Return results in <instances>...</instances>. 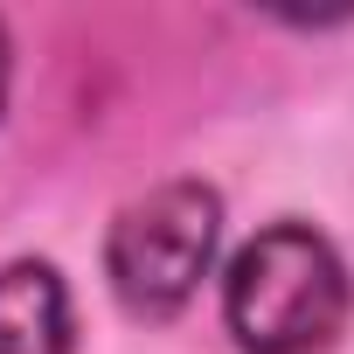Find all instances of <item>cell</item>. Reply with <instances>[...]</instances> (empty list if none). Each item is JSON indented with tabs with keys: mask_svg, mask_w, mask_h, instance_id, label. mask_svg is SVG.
<instances>
[{
	"mask_svg": "<svg viewBox=\"0 0 354 354\" xmlns=\"http://www.w3.org/2000/svg\"><path fill=\"white\" fill-rule=\"evenodd\" d=\"M0 354H70V292L49 264L0 271Z\"/></svg>",
	"mask_w": 354,
	"mask_h": 354,
	"instance_id": "3",
	"label": "cell"
},
{
	"mask_svg": "<svg viewBox=\"0 0 354 354\" xmlns=\"http://www.w3.org/2000/svg\"><path fill=\"white\" fill-rule=\"evenodd\" d=\"M223 313L250 354H319L347 319V271L326 236L278 223L236 250Z\"/></svg>",
	"mask_w": 354,
	"mask_h": 354,
	"instance_id": "1",
	"label": "cell"
},
{
	"mask_svg": "<svg viewBox=\"0 0 354 354\" xmlns=\"http://www.w3.org/2000/svg\"><path fill=\"white\" fill-rule=\"evenodd\" d=\"M0 104H8V35H0Z\"/></svg>",
	"mask_w": 354,
	"mask_h": 354,
	"instance_id": "4",
	"label": "cell"
},
{
	"mask_svg": "<svg viewBox=\"0 0 354 354\" xmlns=\"http://www.w3.org/2000/svg\"><path fill=\"white\" fill-rule=\"evenodd\" d=\"M216 230H223V202L209 188H195V181L153 188L146 202H132L111 223V243H104L111 292L146 319L181 313L216 257Z\"/></svg>",
	"mask_w": 354,
	"mask_h": 354,
	"instance_id": "2",
	"label": "cell"
}]
</instances>
